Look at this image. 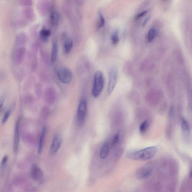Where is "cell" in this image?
<instances>
[{
  "label": "cell",
  "mask_w": 192,
  "mask_h": 192,
  "mask_svg": "<svg viewBox=\"0 0 192 192\" xmlns=\"http://www.w3.org/2000/svg\"><path fill=\"white\" fill-rule=\"evenodd\" d=\"M156 149L154 146L143 149L139 151H130L126 156L130 159L145 161L151 159L156 154Z\"/></svg>",
  "instance_id": "6da1fadb"
},
{
  "label": "cell",
  "mask_w": 192,
  "mask_h": 192,
  "mask_svg": "<svg viewBox=\"0 0 192 192\" xmlns=\"http://www.w3.org/2000/svg\"><path fill=\"white\" fill-rule=\"evenodd\" d=\"M104 81L102 72L97 71L95 73L92 89V96L94 98H97L103 91Z\"/></svg>",
  "instance_id": "7a4b0ae2"
},
{
  "label": "cell",
  "mask_w": 192,
  "mask_h": 192,
  "mask_svg": "<svg viewBox=\"0 0 192 192\" xmlns=\"http://www.w3.org/2000/svg\"><path fill=\"white\" fill-rule=\"evenodd\" d=\"M58 77L61 83L67 84L72 81L73 74L70 70L66 67H61L57 72Z\"/></svg>",
  "instance_id": "3957f363"
},
{
  "label": "cell",
  "mask_w": 192,
  "mask_h": 192,
  "mask_svg": "<svg viewBox=\"0 0 192 192\" xmlns=\"http://www.w3.org/2000/svg\"><path fill=\"white\" fill-rule=\"evenodd\" d=\"M118 70L116 67L113 66L110 69L108 74L107 93L110 95L114 90L117 81Z\"/></svg>",
  "instance_id": "277c9868"
},
{
  "label": "cell",
  "mask_w": 192,
  "mask_h": 192,
  "mask_svg": "<svg viewBox=\"0 0 192 192\" xmlns=\"http://www.w3.org/2000/svg\"><path fill=\"white\" fill-rule=\"evenodd\" d=\"M87 112V104L86 100H82L78 106L77 120L78 126H82L84 123Z\"/></svg>",
  "instance_id": "5b68a950"
},
{
  "label": "cell",
  "mask_w": 192,
  "mask_h": 192,
  "mask_svg": "<svg viewBox=\"0 0 192 192\" xmlns=\"http://www.w3.org/2000/svg\"><path fill=\"white\" fill-rule=\"evenodd\" d=\"M61 143L62 140L61 137L58 135H56L53 139L50 149V154L51 155L55 154L61 146Z\"/></svg>",
  "instance_id": "8992f818"
},
{
  "label": "cell",
  "mask_w": 192,
  "mask_h": 192,
  "mask_svg": "<svg viewBox=\"0 0 192 192\" xmlns=\"http://www.w3.org/2000/svg\"><path fill=\"white\" fill-rule=\"evenodd\" d=\"M31 174L33 179L38 181L41 179L43 177V173L41 168L36 164L32 166Z\"/></svg>",
  "instance_id": "52a82bcc"
},
{
  "label": "cell",
  "mask_w": 192,
  "mask_h": 192,
  "mask_svg": "<svg viewBox=\"0 0 192 192\" xmlns=\"http://www.w3.org/2000/svg\"><path fill=\"white\" fill-rule=\"evenodd\" d=\"M152 168L148 167L142 168L137 171V175L138 178L145 179L147 178L151 175Z\"/></svg>",
  "instance_id": "ba28073f"
},
{
  "label": "cell",
  "mask_w": 192,
  "mask_h": 192,
  "mask_svg": "<svg viewBox=\"0 0 192 192\" xmlns=\"http://www.w3.org/2000/svg\"><path fill=\"white\" fill-rule=\"evenodd\" d=\"M19 125L20 121L18 120L16 122L15 128L14 136V147L15 152L17 151L18 146H19Z\"/></svg>",
  "instance_id": "9c48e42d"
},
{
  "label": "cell",
  "mask_w": 192,
  "mask_h": 192,
  "mask_svg": "<svg viewBox=\"0 0 192 192\" xmlns=\"http://www.w3.org/2000/svg\"><path fill=\"white\" fill-rule=\"evenodd\" d=\"M58 53V46L57 42L55 41L53 42L52 47L51 53V62L54 63L57 59Z\"/></svg>",
  "instance_id": "30bf717a"
},
{
  "label": "cell",
  "mask_w": 192,
  "mask_h": 192,
  "mask_svg": "<svg viewBox=\"0 0 192 192\" xmlns=\"http://www.w3.org/2000/svg\"><path fill=\"white\" fill-rule=\"evenodd\" d=\"M23 14L25 19L29 21H32L34 18V13L32 9L30 8H25L23 9Z\"/></svg>",
  "instance_id": "8fae6325"
},
{
  "label": "cell",
  "mask_w": 192,
  "mask_h": 192,
  "mask_svg": "<svg viewBox=\"0 0 192 192\" xmlns=\"http://www.w3.org/2000/svg\"><path fill=\"white\" fill-rule=\"evenodd\" d=\"M109 145L108 142H106L103 144L100 153V158L104 159L107 157L109 153Z\"/></svg>",
  "instance_id": "7c38bea8"
},
{
  "label": "cell",
  "mask_w": 192,
  "mask_h": 192,
  "mask_svg": "<svg viewBox=\"0 0 192 192\" xmlns=\"http://www.w3.org/2000/svg\"><path fill=\"white\" fill-rule=\"evenodd\" d=\"M46 128L45 127H43L42 131L40 137L39 145H38V153H40L42 151L43 143L45 138V135H46Z\"/></svg>",
  "instance_id": "4fadbf2b"
},
{
  "label": "cell",
  "mask_w": 192,
  "mask_h": 192,
  "mask_svg": "<svg viewBox=\"0 0 192 192\" xmlns=\"http://www.w3.org/2000/svg\"><path fill=\"white\" fill-rule=\"evenodd\" d=\"M181 129L183 133L185 135H189L190 133V128L188 122L183 119L181 122Z\"/></svg>",
  "instance_id": "5bb4252c"
},
{
  "label": "cell",
  "mask_w": 192,
  "mask_h": 192,
  "mask_svg": "<svg viewBox=\"0 0 192 192\" xmlns=\"http://www.w3.org/2000/svg\"><path fill=\"white\" fill-rule=\"evenodd\" d=\"M73 46V42L70 38L67 39L65 42L64 46V53L68 54L70 51Z\"/></svg>",
  "instance_id": "9a60e30c"
},
{
  "label": "cell",
  "mask_w": 192,
  "mask_h": 192,
  "mask_svg": "<svg viewBox=\"0 0 192 192\" xmlns=\"http://www.w3.org/2000/svg\"><path fill=\"white\" fill-rule=\"evenodd\" d=\"M157 33L156 30L154 28H151L149 31L147 35V40L149 42H151L155 39Z\"/></svg>",
  "instance_id": "2e32d148"
},
{
  "label": "cell",
  "mask_w": 192,
  "mask_h": 192,
  "mask_svg": "<svg viewBox=\"0 0 192 192\" xmlns=\"http://www.w3.org/2000/svg\"><path fill=\"white\" fill-rule=\"evenodd\" d=\"M51 21L52 24L55 26L57 25L59 21V15L57 12L53 11L51 14Z\"/></svg>",
  "instance_id": "e0dca14e"
},
{
  "label": "cell",
  "mask_w": 192,
  "mask_h": 192,
  "mask_svg": "<svg viewBox=\"0 0 192 192\" xmlns=\"http://www.w3.org/2000/svg\"><path fill=\"white\" fill-rule=\"evenodd\" d=\"M51 32L50 30L43 28L41 30L40 34L42 38L44 41H47L49 36H51Z\"/></svg>",
  "instance_id": "ac0fdd59"
},
{
  "label": "cell",
  "mask_w": 192,
  "mask_h": 192,
  "mask_svg": "<svg viewBox=\"0 0 192 192\" xmlns=\"http://www.w3.org/2000/svg\"><path fill=\"white\" fill-rule=\"evenodd\" d=\"M149 126V122L148 120H145L140 125L139 127V130L141 133H144L146 132L148 130Z\"/></svg>",
  "instance_id": "d6986e66"
},
{
  "label": "cell",
  "mask_w": 192,
  "mask_h": 192,
  "mask_svg": "<svg viewBox=\"0 0 192 192\" xmlns=\"http://www.w3.org/2000/svg\"><path fill=\"white\" fill-rule=\"evenodd\" d=\"M118 30H117L111 36V41L112 44L114 45L116 44L119 41V38L118 36Z\"/></svg>",
  "instance_id": "ffe728a7"
},
{
  "label": "cell",
  "mask_w": 192,
  "mask_h": 192,
  "mask_svg": "<svg viewBox=\"0 0 192 192\" xmlns=\"http://www.w3.org/2000/svg\"><path fill=\"white\" fill-rule=\"evenodd\" d=\"M19 4L21 6L30 7L32 6V0H20Z\"/></svg>",
  "instance_id": "44dd1931"
},
{
  "label": "cell",
  "mask_w": 192,
  "mask_h": 192,
  "mask_svg": "<svg viewBox=\"0 0 192 192\" xmlns=\"http://www.w3.org/2000/svg\"><path fill=\"white\" fill-rule=\"evenodd\" d=\"M119 141V133L116 134L115 135L112 141L111 144L113 146H115L118 144Z\"/></svg>",
  "instance_id": "7402d4cb"
},
{
  "label": "cell",
  "mask_w": 192,
  "mask_h": 192,
  "mask_svg": "<svg viewBox=\"0 0 192 192\" xmlns=\"http://www.w3.org/2000/svg\"><path fill=\"white\" fill-rule=\"evenodd\" d=\"M10 115V111L9 110H8L5 113L4 116L3 117L2 120V124H4L7 121L8 118H9Z\"/></svg>",
  "instance_id": "603a6c76"
},
{
  "label": "cell",
  "mask_w": 192,
  "mask_h": 192,
  "mask_svg": "<svg viewBox=\"0 0 192 192\" xmlns=\"http://www.w3.org/2000/svg\"><path fill=\"white\" fill-rule=\"evenodd\" d=\"M8 160V156L7 155H6V156H5L3 158L1 164V167H0L1 169H2L3 168L4 169L5 168V167L6 166V164L7 163Z\"/></svg>",
  "instance_id": "cb8c5ba5"
},
{
  "label": "cell",
  "mask_w": 192,
  "mask_h": 192,
  "mask_svg": "<svg viewBox=\"0 0 192 192\" xmlns=\"http://www.w3.org/2000/svg\"><path fill=\"white\" fill-rule=\"evenodd\" d=\"M100 27H102L104 26L105 24V20L101 13H100Z\"/></svg>",
  "instance_id": "d4e9b609"
},
{
  "label": "cell",
  "mask_w": 192,
  "mask_h": 192,
  "mask_svg": "<svg viewBox=\"0 0 192 192\" xmlns=\"http://www.w3.org/2000/svg\"><path fill=\"white\" fill-rule=\"evenodd\" d=\"M147 11H144L140 13L139 14L137 15L136 17V20L140 19V18L143 17V16H144L145 14L147 13Z\"/></svg>",
  "instance_id": "484cf974"
},
{
  "label": "cell",
  "mask_w": 192,
  "mask_h": 192,
  "mask_svg": "<svg viewBox=\"0 0 192 192\" xmlns=\"http://www.w3.org/2000/svg\"><path fill=\"white\" fill-rule=\"evenodd\" d=\"M4 98H2L0 99V110L2 108V107L3 104H4Z\"/></svg>",
  "instance_id": "4316f807"
},
{
  "label": "cell",
  "mask_w": 192,
  "mask_h": 192,
  "mask_svg": "<svg viewBox=\"0 0 192 192\" xmlns=\"http://www.w3.org/2000/svg\"><path fill=\"white\" fill-rule=\"evenodd\" d=\"M150 18V17H148L147 18H146V19H145L144 21H143L142 23V26L143 27H144L145 25H146L148 21H149Z\"/></svg>",
  "instance_id": "83f0119b"
}]
</instances>
